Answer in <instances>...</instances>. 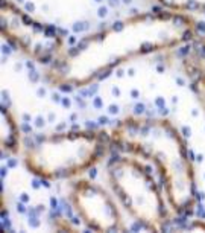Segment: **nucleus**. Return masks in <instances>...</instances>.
<instances>
[{"label": "nucleus", "instance_id": "1", "mask_svg": "<svg viewBox=\"0 0 205 233\" xmlns=\"http://www.w3.org/2000/svg\"><path fill=\"white\" fill-rule=\"evenodd\" d=\"M111 142L155 165L164 197L175 212L188 213L197 203V180L187 142L164 118H126L111 130Z\"/></svg>", "mask_w": 205, "mask_h": 233}, {"label": "nucleus", "instance_id": "2", "mask_svg": "<svg viewBox=\"0 0 205 233\" xmlns=\"http://www.w3.org/2000/svg\"><path fill=\"white\" fill-rule=\"evenodd\" d=\"M108 151L106 139L91 130L61 131L41 137L25 151L23 165L43 180H65L87 172Z\"/></svg>", "mask_w": 205, "mask_h": 233}, {"label": "nucleus", "instance_id": "3", "mask_svg": "<svg viewBox=\"0 0 205 233\" xmlns=\"http://www.w3.org/2000/svg\"><path fill=\"white\" fill-rule=\"evenodd\" d=\"M106 180L114 197L132 220L152 232L164 229L167 200L144 163L137 157H117L106 166Z\"/></svg>", "mask_w": 205, "mask_h": 233}, {"label": "nucleus", "instance_id": "4", "mask_svg": "<svg viewBox=\"0 0 205 233\" xmlns=\"http://www.w3.org/2000/svg\"><path fill=\"white\" fill-rule=\"evenodd\" d=\"M68 200L79 220L94 232H117L123 229L120 209L111 193L99 183L87 178L68 186Z\"/></svg>", "mask_w": 205, "mask_h": 233}, {"label": "nucleus", "instance_id": "5", "mask_svg": "<svg viewBox=\"0 0 205 233\" xmlns=\"http://www.w3.org/2000/svg\"><path fill=\"white\" fill-rule=\"evenodd\" d=\"M2 148L12 154H17L20 151L18 128L6 108H2Z\"/></svg>", "mask_w": 205, "mask_h": 233}, {"label": "nucleus", "instance_id": "6", "mask_svg": "<svg viewBox=\"0 0 205 233\" xmlns=\"http://www.w3.org/2000/svg\"><path fill=\"white\" fill-rule=\"evenodd\" d=\"M161 6L172 11H204L205 0H158Z\"/></svg>", "mask_w": 205, "mask_h": 233}, {"label": "nucleus", "instance_id": "7", "mask_svg": "<svg viewBox=\"0 0 205 233\" xmlns=\"http://www.w3.org/2000/svg\"><path fill=\"white\" fill-rule=\"evenodd\" d=\"M192 78H193V82H192V89L194 90L197 99H199V102L204 108L205 111V75L199 70H194V69H192Z\"/></svg>", "mask_w": 205, "mask_h": 233}]
</instances>
